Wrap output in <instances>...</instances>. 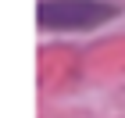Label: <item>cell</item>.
I'll return each instance as SVG.
<instances>
[{
  "mask_svg": "<svg viewBox=\"0 0 125 118\" xmlns=\"http://www.w3.org/2000/svg\"><path fill=\"white\" fill-rule=\"evenodd\" d=\"M115 14L118 7L104 0H43L36 11L43 29H96Z\"/></svg>",
  "mask_w": 125,
  "mask_h": 118,
  "instance_id": "6da1fadb",
  "label": "cell"
}]
</instances>
